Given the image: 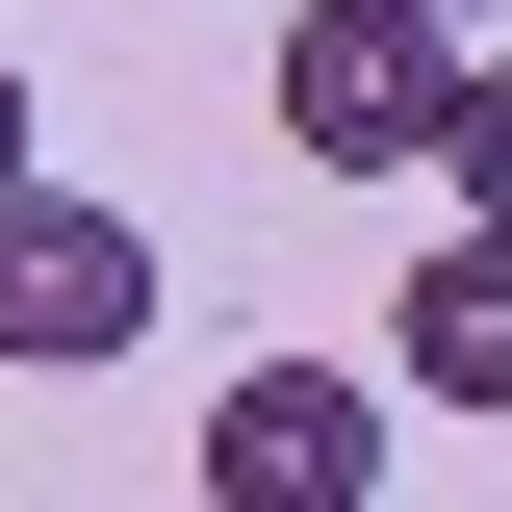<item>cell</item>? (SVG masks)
Here are the masks:
<instances>
[{
    "label": "cell",
    "instance_id": "cell-7",
    "mask_svg": "<svg viewBox=\"0 0 512 512\" xmlns=\"http://www.w3.org/2000/svg\"><path fill=\"white\" fill-rule=\"evenodd\" d=\"M436 26H512V0H436Z\"/></svg>",
    "mask_w": 512,
    "mask_h": 512
},
{
    "label": "cell",
    "instance_id": "cell-6",
    "mask_svg": "<svg viewBox=\"0 0 512 512\" xmlns=\"http://www.w3.org/2000/svg\"><path fill=\"white\" fill-rule=\"evenodd\" d=\"M0 180H26V52H0Z\"/></svg>",
    "mask_w": 512,
    "mask_h": 512
},
{
    "label": "cell",
    "instance_id": "cell-2",
    "mask_svg": "<svg viewBox=\"0 0 512 512\" xmlns=\"http://www.w3.org/2000/svg\"><path fill=\"white\" fill-rule=\"evenodd\" d=\"M128 333H154V231L26 154V180H0V384H103Z\"/></svg>",
    "mask_w": 512,
    "mask_h": 512
},
{
    "label": "cell",
    "instance_id": "cell-4",
    "mask_svg": "<svg viewBox=\"0 0 512 512\" xmlns=\"http://www.w3.org/2000/svg\"><path fill=\"white\" fill-rule=\"evenodd\" d=\"M384 384H410V410H512V231H436V256H410Z\"/></svg>",
    "mask_w": 512,
    "mask_h": 512
},
{
    "label": "cell",
    "instance_id": "cell-1",
    "mask_svg": "<svg viewBox=\"0 0 512 512\" xmlns=\"http://www.w3.org/2000/svg\"><path fill=\"white\" fill-rule=\"evenodd\" d=\"M436 103H461L436 0H282V154L308 180H436Z\"/></svg>",
    "mask_w": 512,
    "mask_h": 512
},
{
    "label": "cell",
    "instance_id": "cell-5",
    "mask_svg": "<svg viewBox=\"0 0 512 512\" xmlns=\"http://www.w3.org/2000/svg\"><path fill=\"white\" fill-rule=\"evenodd\" d=\"M436 205L512 231V52H487V26H461V103H436Z\"/></svg>",
    "mask_w": 512,
    "mask_h": 512
},
{
    "label": "cell",
    "instance_id": "cell-3",
    "mask_svg": "<svg viewBox=\"0 0 512 512\" xmlns=\"http://www.w3.org/2000/svg\"><path fill=\"white\" fill-rule=\"evenodd\" d=\"M359 487H384V384L256 359L231 410H205V512H359Z\"/></svg>",
    "mask_w": 512,
    "mask_h": 512
}]
</instances>
